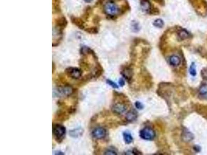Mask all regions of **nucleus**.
<instances>
[{
	"instance_id": "obj_1",
	"label": "nucleus",
	"mask_w": 207,
	"mask_h": 155,
	"mask_svg": "<svg viewBox=\"0 0 207 155\" xmlns=\"http://www.w3.org/2000/svg\"><path fill=\"white\" fill-rule=\"evenodd\" d=\"M174 88V84L171 83L161 82L158 85V88L156 91L157 95L166 100L168 106L170 104V98Z\"/></svg>"
},
{
	"instance_id": "obj_2",
	"label": "nucleus",
	"mask_w": 207,
	"mask_h": 155,
	"mask_svg": "<svg viewBox=\"0 0 207 155\" xmlns=\"http://www.w3.org/2000/svg\"><path fill=\"white\" fill-rule=\"evenodd\" d=\"M113 99V102L111 108L113 113L117 115H121L125 112L128 109V106L126 103H125L126 101H128L127 97L125 95H123L121 100H119L118 99L115 97Z\"/></svg>"
},
{
	"instance_id": "obj_3",
	"label": "nucleus",
	"mask_w": 207,
	"mask_h": 155,
	"mask_svg": "<svg viewBox=\"0 0 207 155\" xmlns=\"http://www.w3.org/2000/svg\"><path fill=\"white\" fill-rule=\"evenodd\" d=\"M52 132L55 141L58 143H61L65 137L67 130L61 124H54L52 126Z\"/></svg>"
},
{
	"instance_id": "obj_4",
	"label": "nucleus",
	"mask_w": 207,
	"mask_h": 155,
	"mask_svg": "<svg viewBox=\"0 0 207 155\" xmlns=\"http://www.w3.org/2000/svg\"><path fill=\"white\" fill-rule=\"evenodd\" d=\"M74 89L71 86L65 85L59 86L53 91V95L54 97H69L72 96L74 93Z\"/></svg>"
},
{
	"instance_id": "obj_5",
	"label": "nucleus",
	"mask_w": 207,
	"mask_h": 155,
	"mask_svg": "<svg viewBox=\"0 0 207 155\" xmlns=\"http://www.w3.org/2000/svg\"><path fill=\"white\" fill-rule=\"evenodd\" d=\"M139 135L141 139L147 141H152L155 138L156 134L153 128L147 126L140 131Z\"/></svg>"
},
{
	"instance_id": "obj_6",
	"label": "nucleus",
	"mask_w": 207,
	"mask_h": 155,
	"mask_svg": "<svg viewBox=\"0 0 207 155\" xmlns=\"http://www.w3.org/2000/svg\"><path fill=\"white\" fill-rule=\"evenodd\" d=\"M65 73L67 76L72 79L77 80L82 76V70L77 67H67L65 70Z\"/></svg>"
},
{
	"instance_id": "obj_7",
	"label": "nucleus",
	"mask_w": 207,
	"mask_h": 155,
	"mask_svg": "<svg viewBox=\"0 0 207 155\" xmlns=\"http://www.w3.org/2000/svg\"><path fill=\"white\" fill-rule=\"evenodd\" d=\"M105 13L109 16L113 17L116 15L119 12V8L115 3L109 1L105 3L104 6Z\"/></svg>"
},
{
	"instance_id": "obj_8",
	"label": "nucleus",
	"mask_w": 207,
	"mask_h": 155,
	"mask_svg": "<svg viewBox=\"0 0 207 155\" xmlns=\"http://www.w3.org/2000/svg\"><path fill=\"white\" fill-rule=\"evenodd\" d=\"M121 74L128 83H130L133 80L134 76L133 67L130 65H125L122 66L121 70Z\"/></svg>"
},
{
	"instance_id": "obj_9",
	"label": "nucleus",
	"mask_w": 207,
	"mask_h": 155,
	"mask_svg": "<svg viewBox=\"0 0 207 155\" xmlns=\"http://www.w3.org/2000/svg\"><path fill=\"white\" fill-rule=\"evenodd\" d=\"M91 135L92 137L94 139H104L107 135V131L104 128L102 127H98L93 130L91 132Z\"/></svg>"
},
{
	"instance_id": "obj_10",
	"label": "nucleus",
	"mask_w": 207,
	"mask_h": 155,
	"mask_svg": "<svg viewBox=\"0 0 207 155\" xmlns=\"http://www.w3.org/2000/svg\"><path fill=\"white\" fill-rule=\"evenodd\" d=\"M141 73L147 88H151L152 85V77L151 74L146 68L141 70Z\"/></svg>"
},
{
	"instance_id": "obj_11",
	"label": "nucleus",
	"mask_w": 207,
	"mask_h": 155,
	"mask_svg": "<svg viewBox=\"0 0 207 155\" xmlns=\"http://www.w3.org/2000/svg\"><path fill=\"white\" fill-rule=\"evenodd\" d=\"M181 137L182 141L186 143L191 142L194 139V134L187 128L183 129Z\"/></svg>"
},
{
	"instance_id": "obj_12",
	"label": "nucleus",
	"mask_w": 207,
	"mask_h": 155,
	"mask_svg": "<svg viewBox=\"0 0 207 155\" xmlns=\"http://www.w3.org/2000/svg\"><path fill=\"white\" fill-rule=\"evenodd\" d=\"M138 117V113L135 110H130L126 114L125 119L128 122H132L135 121Z\"/></svg>"
},
{
	"instance_id": "obj_13",
	"label": "nucleus",
	"mask_w": 207,
	"mask_h": 155,
	"mask_svg": "<svg viewBox=\"0 0 207 155\" xmlns=\"http://www.w3.org/2000/svg\"><path fill=\"white\" fill-rule=\"evenodd\" d=\"M84 130L81 127H79L69 131V134L71 137L73 138H78L81 137L83 134Z\"/></svg>"
},
{
	"instance_id": "obj_14",
	"label": "nucleus",
	"mask_w": 207,
	"mask_h": 155,
	"mask_svg": "<svg viewBox=\"0 0 207 155\" xmlns=\"http://www.w3.org/2000/svg\"><path fill=\"white\" fill-rule=\"evenodd\" d=\"M169 63L173 67H178L181 64V60L178 56L173 55L169 57Z\"/></svg>"
},
{
	"instance_id": "obj_15",
	"label": "nucleus",
	"mask_w": 207,
	"mask_h": 155,
	"mask_svg": "<svg viewBox=\"0 0 207 155\" xmlns=\"http://www.w3.org/2000/svg\"><path fill=\"white\" fill-rule=\"evenodd\" d=\"M199 96L201 98L207 99V84H203L199 89Z\"/></svg>"
},
{
	"instance_id": "obj_16",
	"label": "nucleus",
	"mask_w": 207,
	"mask_h": 155,
	"mask_svg": "<svg viewBox=\"0 0 207 155\" xmlns=\"http://www.w3.org/2000/svg\"><path fill=\"white\" fill-rule=\"evenodd\" d=\"M123 138L125 143L127 144H130L133 141V137L132 134L128 132H124L123 133Z\"/></svg>"
},
{
	"instance_id": "obj_17",
	"label": "nucleus",
	"mask_w": 207,
	"mask_h": 155,
	"mask_svg": "<svg viewBox=\"0 0 207 155\" xmlns=\"http://www.w3.org/2000/svg\"><path fill=\"white\" fill-rule=\"evenodd\" d=\"M178 36H179V38L181 40H184V39L188 38L190 36V34L187 30H182L179 32V33H178Z\"/></svg>"
},
{
	"instance_id": "obj_18",
	"label": "nucleus",
	"mask_w": 207,
	"mask_h": 155,
	"mask_svg": "<svg viewBox=\"0 0 207 155\" xmlns=\"http://www.w3.org/2000/svg\"><path fill=\"white\" fill-rule=\"evenodd\" d=\"M141 6L142 8V9L143 11H148L150 9L151 5H150V3L148 1L143 0L141 3Z\"/></svg>"
},
{
	"instance_id": "obj_19",
	"label": "nucleus",
	"mask_w": 207,
	"mask_h": 155,
	"mask_svg": "<svg viewBox=\"0 0 207 155\" xmlns=\"http://www.w3.org/2000/svg\"><path fill=\"white\" fill-rule=\"evenodd\" d=\"M189 73L191 75H192V76H195L197 75V71H196V65L195 64L194 62H193L189 69Z\"/></svg>"
},
{
	"instance_id": "obj_20",
	"label": "nucleus",
	"mask_w": 207,
	"mask_h": 155,
	"mask_svg": "<svg viewBox=\"0 0 207 155\" xmlns=\"http://www.w3.org/2000/svg\"><path fill=\"white\" fill-rule=\"evenodd\" d=\"M164 21L161 19H157L154 21L153 25L159 28H161L164 26Z\"/></svg>"
},
{
	"instance_id": "obj_21",
	"label": "nucleus",
	"mask_w": 207,
	"mask_h": 155,
	"mask_svg": "<svg viewBox=\"0 0 207 155\" xmlns=\"http://www.w3.org/2000/svg\"><path fill=\"white\" fill-rule=\"evenodd\" d=\"M104 154V155H117V153L115 152V150L111 147V148H108L106 150Z\"/></svg>"
},
{
	"instance_id": "obj_22",
	"label": "nucleus",
	"mask_w": 207,
	"mask_h": 155,
	"mask_svg": "<svg viewBox=\"0 0 207 155\" xmlns=\"http://www.w3.org/2000/svg\"><path fill=\"white\" fill-rule=\"evenodd\" d=\"M106 83L113 88H119L118 85L115 82H113L112 80H110V79H107Z\"/></svg>"
},
{
	"instance_id": "obj_23",
	"label": "nucleus",
	"mask_w": 207,
	"mask_h": 155,
	"mask_svg": "<svg viewBox=\"0 0 207 155\" xmlns=\"http://www.w3.org/2000/svg\"><path fill=\"white\" fill-rule=\"evenodd\" d=\"M135 105L136 108H138V110H142L144 108L143 104L141 103L140 102H139V101H136L135 103Z\"/></svg>"
},
{
	"instance_id": "obj_24",
	"label": "nucleus",
	"mask_w": 207,
	"mask_h": 155,
	"mask_svg": "<svg viewBox=\"0 0 207 155\" xmlns=\"http://www.w3.org/2000/svg\"><path fill=\"white\" fill-rule=\"evenodd\" d=\"M132 153H133V154H134V155H142V154H143L140 152H139V151L138 150L136 149V148H133V150H132Z\"/></svg>"
},
{
	"instance_id": "obj_25",
	"label": "nucleus",
	"mask_w": 207,
	"mask_h": 155,
	"mask_svg": "<svg viewBox=\"0 0 207 155\" xmlns=\"http://www.w3.org/2000/svg\"><path fill=\"white\" fill-rule=\"evenodd\" d=\"M119 85H120V86L123 87L125 85V80H124L123 78H120L119 80Z\"/></svg>"
},
{
	"instance_id": "obj_26",
	"label": "nucleus",
	"mask_w": 207,
	"mask_h": 155,
	"mask_svg": "<svg viewBox=\"0 0 207 155\" xmlns=\"http://www.w3.org/2000/svg\"><path fill=\"white\" fill-rule=\"evenodd\" d=\"M193 149L196 152H200L201 150V147H200L198 145H195L193 147Z\"/></svg>"
},
{
	"instance_id": "obj_27",
	"label": "nucleus",
	"mask_w": 207,
	"mask_h": 155,
	"mask_svg": "<svg viewBox=\"0 0 207 155\" xmlns=\"http://www.w3.org/2000/svg\"><path fill=\"white\" fill-rule=\"evenodd\" d=\"M132 28L134 29V31H135V30H136V31H138V25H137V23H134V24L132 25Z\"/></svg>"
},
{
	"instance_id": "obj_28",
	"label": "nucleus",
	"mask_w": 207,
	"mask_h": 155,
	"mask_svg": "<svg viewBox=\"0 0 207 155\" xmlns=\"http://www.w3.org/2000/svg\"><path fill=\"white\" fill-rule=\"evenodd\" d=\"M55 70H56V66L54 65V62H52V74L54 73Z\"/></svg>"
},
{
	"instance_id": "obj_29",
	"label": "nucleus",
	"mask_w": 207,
	"mask_h": 155,
	"mask_svg": "<svg viewBox=\"0 0 207 155\" xmlns=\"http://www.w3.org/2000/svg\"><path fill=\"white\" fill-rule=\"evenodd\" d=\"M64 154L63 152H62L61 151H56L54 152V155H64Z\"/></svg>"
},
{
	"instance_id": "obj_30",
	"label": "nucleus",
	"mask_w": 207,
	"mask_h": 155,
	"mask_svg": "<svg viewBox=\"0 0 207 155\" xmlns=\"http://www.w3.org/2000/svg\"><path fill=\"white\" fill-rule=\"evenodd\" d=\"M83 1L86 3H90L93 0H83Z\"/></svg>"
}]
</instances>
